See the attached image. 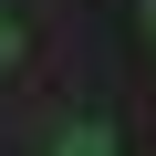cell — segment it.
I'll list each match as a JSON object with an SVG mask.
<instances>
[{
  "label": "cell",
  "mask_w": 156,
  "mask_h": 156,
  "mask_svg": "<svg viewBox=\"0 0 156 156\" xmlns=\"http://www.w3.org/2000/svg\"><path fill=\"white\" fill-rule=\"evenodd\" d=\"M11 62H21V21L0 11V73H11Z\"/></svg>",
  "instance_id": "obj_2"
},
{
  "label": "cell",
  "mask_w": 156,
  "mask_h": 156,
  "mask_svg": "<svg viewBox=\"0 0 156 156\" xmlns=\"http://www.w3.org/2000/svg\"><path fill=\"white\" fill-rule=\"evenodd\" d=\"M146 31H156V0H146Z\"/></svg>",
  "instance_id": "obj_3"
},
{
  "label": "cell",
  "mask_w": 156,
  "mask_h": 156,
  "mask_svg": "<svg viewBox=\"0 0 156 156\" xmlns=\"http://www.w3.org/2000/svg\"><path fill=\"white\" fill-rule=\"evenodd\" d=\"M52 156H115V125H104V115H83V125H62V146H52Z\"/></svg>",
  "instance_id": "obj_1"
}]
</instances>
